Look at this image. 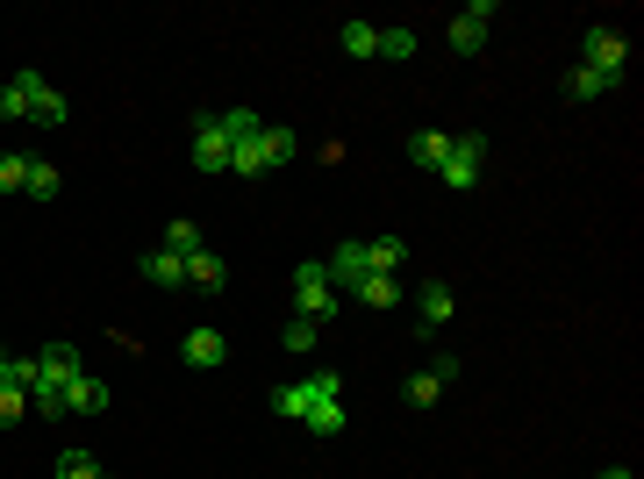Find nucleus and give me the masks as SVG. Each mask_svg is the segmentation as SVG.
Wrapping results in <instances>:
<instances>
[{
    "label": "nucleus",
    "instance_id": "f257e3e1",
    "mask_svg": "<svg viewBox=\"0 0 644 479\" xmlns=\"http://www.w3.org/2000/svg\"><path fill=\"white\" fill-rule=\"evenodd\" d=\"M294 315L301 323H330V315H344V293L330 287V273H322V257H308V265H294Z\"/></svg>",
    "mask_w": 644,
    "mask_h": 479
},
{
    "label": "nucleus",
    "instance_id": "f03ea898",
    "mask_svg": "<svg viewBox=\"0 0 644 479\" xmlns=\"http://www.w3.org/2000/svg\"><path fill=\"white\" fill-rule=\"evenodd\" d=\"M480 165H487V137L458 129V137H451V151H444V165H437V179H444L451 193H473V187H480Z\"/></svg>",
    "mask_w": 644,
    "mask_h": 479
},
{
    "label": "nucleus",
    "instance_id": "7ed1b4c3",
    "mask_svg": "<svg viewBox=\"0 0 644 479\" xmlns=\"http://www.w3.org/2000/svg\"><path fill=\"white\" fill-rule=\"evenodd\" d=\"M580 65H587L594 79L623 86V79H630V43H623L616 29H587V36H580Z\"/></svg>",
    "mask_w": 644,
    "mask_h": 479
},
{
    "label": "nucleus",
    "instance_id": "20e7f679",
    "mask_svg": "<svg viewBox=\"0 0 644 479\" xmlns=\"http://www.w3.org/2000/svg\"><path fill=\"white\" fill-rule=\"evenodd\" d=\"M501 15V0H473V8H458L451 22H444V43H451L458 58H473L480 43H487V22Z\"/></svg>",
    "mask_w": 644,
    "mask_h": 479
},
{
    "label": "nucleus",
    "instance_id": "39448f33",
    "mask_svg": "<svg viewBox=\"0 0 644 479\" xmlns=\"http://www.w3.org/2000/svg\"><path fill=\"white\" fill-rule=\"evenodd\" d=\"M15 79H22V101H29V122H36V129H65V115H72V108H65V93H58V86L51 79H44V72H15Z\"/></svg>",
    "mask_w": 644,
    "mask_h": 479
},
{
    "label": "nucleus",
    "instance_id": "423d86ee",
    "mask_svg": "<svg viewBox=\"0 0 644 479\" xmlns=\"http://www.w3.org/2000/svg\"><path fill=\"white\" fill-rule=\"evenodd\" d=\"M230 129H222V115H194V172H230Z\"/></svg>",
    "mask_w": 644,
    "mask_h": 479
},
{
    "label": "nucleus",
    "instance_id": "0eeeda50",
    "mask_svg": "<svg viewBox=\"0 0 644 479\" xmlns=\"http://www.w3.org/2000/svg\"><path fill=\"white\" fill-rule=\"evenodd\" d=\"M322 273H330V287H337L344 301H351V287H358V279H366V243H351V237H344L337 251L322 257Z\"/></svg>",
    "mask_w": 644,
    "mask_h": 479
},
{
    "label": "nucleus",
    "instance_id": "6e6552de",
    "mask_svg": "<svg viewBox=\"0 0 644 479\" xmlns=\"http://www.w3.org/2000/svg\"><path fill=\"white\" fill-rule=\"evenodd\" d=\"M258 151H265V172H280V165H294L301 137H294L287 122H265V129H258Z\"/></svg>",
    "mask_w": 644,
    "mask_h": 479
},
{
    "label": "nucleus",
    "instance_id": "1a4fd4ad",
    "mask_svg": "<svg viewBox=\"0 0 644 479\" xmlns=\"http://www.w3.org/2000/svg\"><path fill=\"white\" fill-rule=\"evenodd\" d=\"M36 373L51 379V387H72L86 365H79V351H72V343H51V351H36Z\"/></svg>",
    "mask_w": 644,
    "mask_h": 479
},
{
    "label": "nucleus",
    "instance_id": "9d476101",
    "mask_svg": "<svg viewBox=\"0 0 644 479\" xmlns=\"http://www.w3.org/2000/svg\"><path fill=\"white\" fill-rule=\"evenodd\" d=\"M179 358H187V365H201V373H208V365H222V358H230V343H222V329H187V343H179Z\"/></svg>",
    "mask_w": 644,
    "mask_h": 479
},
{
    "label": "nucleus",
    "instance_id": "9b49d317",
    "mask_svg": "<svg viewBox=\"0 0 644 479\" xmlns=\"http://www.w3.org/2000/svg\"><path fill=\"white\" fill-rule=\"evenodd\" d=\"M444 151H451V129H416L408 137V165H423V172H437Z\"/></svg>",
    "mask_w": 644,
    "mask_h": 479
},
{
    "label": "nucleus",
    "instance_id": "f8f14e48",
    "mask_svg": "<svg viewBox=\"0 0 644 479\" xmlns=\"http://www.w3.org/2000/svg\"><path fill=\"white\" fill-rule=\"evenodd\" d=\"M101 408H108V387H101L94 373H79V379L65 387V415H101Z\"/></svg>",
    "mask_w": 644,
    "mask_h": 479
},
{
    "label": "nucleus",
    "instance_id": "ddd939ff",
    "mask_svg": "<svg viewBox=\"0 0 644 479\" xmlns=\"http://www.w3.org/2000/svg\"><path fill=\"white\" fill-rule=\"evenodd\" d=\"M136 273L151 279V287H187V257H172V251H144V265Z\"/></svg>",
    "mask_w": 644,
    "mask_h": 479
},
{
    "label": "nucleus",
    "instance_id": "4468645a",
    "mask_svg": "<svg viewBox=\"0 0 644 479\" xmlns=\"http://www.w3.org/2000/svg\"><path fill=\"white\" fill-rule=\"evenodd\" d=\"M351 301H366V308H394V301H401V279H394V273H366L351 287Z\"/></svg>",
    "mask_w": 644,
    "mask_h": 479
},
{
    "label": "nucleus",
    "instance_id": "2eb2a0df",
    "mask_svg": "<svg viewBox=\"0 0 644 479\" xmlns=\"http://www.w3.org/2000/svg\"><path fill=\"white\" fill-rule=\"evenodd\" d=\"M416 308H423V323H430V329H444V323H451V315H458V293L444 287V279H430V287H423V301H416Z\"/></svg>",
    "mask_w": 644,
    "mask_h": 479
},
{
    "label": "nucleus",
    "instance_id": "dca6fc26",
    "mask_svg": "<svg viewBox=\"0 0 644 479\" xmlns=\"http://www.w3.org/2000/svg\"><path fill=\"white\" fill-rule=\"evenodd\" d=\"M222 279H230V273H222V251H194V257H187V287L222 293Z\"/></svg>",
    "mask_w": 644,
    "mask_h": 479
},
{
    "label": "nucleus",
    "instance_id": "f3484780",
    "mask_svg": "<svg viewBox=\"0 0 644 479\" xmlns=\"http://www.w3.org/2000/svg\"><path fill=\"white\" fill-rule=\"evenodd\" d=\"M401 257H408L401 237H373L366 243V273H401Z\"/></svg>",
    "mask_w": 644,
    "mask_h": 479
},
{
    "label": "nucleus",
    "instance_id": "a211bd4d",
    "mask_svg": "<svg viewBox=\"0 0 644 479\" xmlns=\"http://www.w3.org/2000/svg\"><path fill=\"white\" fill-rule=\"evenodd\" d=\"M272 415H287V423H301V415H308V387H301V379H280V387H272Z\"/></svg>",
    "mask_w": 644,
    "mask_h": 479
},
{
    "label": "nucleus",
    "instance_id": "6ab92c4d",
    "mask_svg": "<svg viewBox=\"0 0 644 479\" xmlns=\"http://www.w3.org/2000/svg\"><path fill=\"white\" fill-rule=\"evenodd\" d=\"M344 58H380V29L373 22H344Z\"/></svg>",
    "mask_w": 644,
    "mask_h": 479
},
{
    "label": "nucleus",
    "instance_id": "aec40b11",
    "mask_svg": "<svg viewBox=\"0 0 644 479\" xmlns=\"http://www.w3.org/2000/svg\"><path fill=\"white\" fill-rule=\"evenodd\" d=\"M22 193H29V201H58V165L51 157H29V187Z\"/></svg>",
    "mask_w": 644,
    "mask_h": 479
},
{
    "label": "nucleus",
    "instance_id": "412c9836",
    "mask_svg": "<svg viewBox=\"0 0 644 479\" xmlns=\"http://www.w3.org/2000/svg\"><path fill=\"white\" fill-rule=\"evenodd\" d=\"M301 423L315 429V437H337V429H344V401H308Z\"/></svg>",
    "mask_w": 644,
    "mask_h": 479
},
{
    "label": "nucleus",
    "instance_id": "4be33fe9",
    "mask_svg": "<svg viewBox=\"0 0 644 479\" xmlns=\"http://www.w3.org/2000/svg\"><path fill=\"white\" fill-rule=\"evenodd\" d=\"M22 408H29V394H22V379H8V365H0V429L22 423Z\"/></svg>",
    "mask_w": 644,
    "mask_h": 479
},
{
    "label": "nucleus",
    "instance_id": "5701e85b",
    "mask_svg": "<svg viewBox=\"0 0 644 479\" xmlns=\"http://www.w3.org/2000/svg\"><path fill=\"white\" fill-rule=\"evenodd\" d=\"M29 187V151H0V193Z\"/></svg>",
    "mask_w": 644,
    "mask_h": 479
},
{
    "label": "nucleus",
    "instance_id": "b1692460",
    "mask_svg": "<svg viewBox=\"0 0 644 479\" xmlns=\"http://www.w3.org/2000/svg\"><path fill=\"white\" fill-rule=\"evenodd\" d=\"M380 58L408 65V58H416V29H401V22H394V29H380Z\"/></svg>",
    "mask_w": 644,
    "mask_h": 479
},
{
    "label": "nucleus",
    "instance_id": "393cba45",
    "mask_svg": "<svg viewBox=\"0 0 644 479\" xmlns=\"http://www.w3.org/2000/svg\"><path fill=\"white\" fill-rule=\"evenodd\" d=\"M165 251H172V257H194V251H208V243H201V229H194L187 215H179V223L165 229Z\"/></svg>",
    "mask_w": 644,
    "mask_h": 479
},
{
    "label": "nucleus",
    "instance_id": "a878e982",
    "mask_svg": "<svg viewBox=\"0 0 644 479\" xmlns=\"http://www.w3.org/2000/svg\"><path fill=\"white\" fill-rule=\"evenodd\" d=\"M58 479H101V458L94 451H58Z\"/></svg>",
    "mask_w": 644,
    "mask_h": 479
},
{
    "label": "nucleus",
    "instance_id": "bb28decb",
    "mask_svg": "<svg viewBox=\"0 0 644 479\" xmlns=\"http://www.w3.org/2000/svg\"><path fill=\"white\" fill-rule=\"evenodd\" d=\"M222 129H230V143H251L258 129H265V122H258L251 108H222Z\"/></svg>",
    "mask_w": 644,
    "mask_h": 479
},
{
    "label": "nucleus",
    "instance_id": "cd10ccee",
    "mask_svg": "<svg viewBox=\"0 0 644 479\" xmlns=\"http://www.w3.org/2000/svg\"><path fill=\"white\" fill-rule=\"evenodd\" d=\"M566 93H573V101H594V93H609V79H594L587 65H573L566 72Z\"/></svg>",
    "mask_w": 644,
    "mask_h": 479
},
{
    "label": "nucleus",
    "instance_id": "c85d7f7f",
    "mask_svg": "<svg viewBox=\"0 0 644 479\" xmlns=\"http://www.w3.org/2000/svg\"><path fill=\"white\" fill-rule=\"evenodd\" d=\"M0 122H29V101H22V79H0Z\"/></svg>",
    "mask_w": 644,
    "mask_h": 479
},
{
    "label": "nucleus",
    "instance_id": "c756f323",
    "mask_svg": "<svg viewBox=\"0 0 644 479\" xmlns=\"http://www.w3.org/2000/svg\"><path fill=\"white\" fill-rule=\"evenodd\" d=\"M437 394H444V387H437L430 373H416V379H408V401H416V408H437Z\"/></svg>",
    "mask_w": 644,
    "mask_h": 479
},
{
    "label": "nucleus",
    "instance_id": "7c9ffc66",
    "mask_svg": "<svg viewBox=\"0 0 644 479\" xmlns=\"http://www.w3.org/2000/svg\"><path fill=\"white\" fill-rule=\"evenodd\" d=\"M287 351H294V358H301V351H315V323H301V315H294V323H287Z\"/></svg>",
    "mask_w": 644,
    "mask_h": 479
},
{
    "label": "nucleus",
    "instance_id": "2f4dec72",
    "mask_svg": "<svg viewBox=\"0 0 644 479\" xmlns=\"http://www.w3.org/2000/svg\"><path fill=\"white\" fill-rule=\"evenodd\" d=\"M430 379H437V387H451V379H458V351H437V358H430Z\"/></svg>",
    "mask_w": 644,
    "mask_h": 479
},
{
    "label": "nucleus",
    "instance_id": "473e14b6",
    "mask_svg": "<svg viewBox=\"0 0 644 479\" xmlns=\"http://www.w3.org/2000/svg\"><path fill=\"white\" fill-rule=\"evenodd\" d=\"M594 479H637V472H630V465H609V472H594Z\"/></svg>",
    "mask_w": 644,
    "mask_h": 479
},
{
    "label": "nucleus",
    "instance_id": "72a5a7b5",
    "mask_svg": "<svg viewBox=\"0 0 644 479\" xmlns=\"http://www.w3.org/2000/svg\"><path fill=\"white\" fill-rule=\"evenodd\" d=\"M101 479H115V472H101Z\"/></svg>",
    "mask_w": 644,
    "mask_h": 479
}]
</instances>
